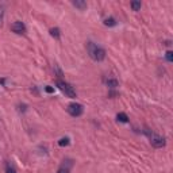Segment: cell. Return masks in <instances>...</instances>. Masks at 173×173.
<instances>
[{"instance_id":"obj_1","label":"cell","mask_w":173,"mask_h":173,"mask_svg":"<svg viewBox=\"0 0 173 173\" xmlns=\"http://www.w3.org/2000/svg\"><path fill=\"white\" fill-rule=\"evenodd\" d=\"M87 51H88L89 57L93 61L100 62V61H103L106 58V50L103 49V47H100V46L95 45L93 42H88L87 43Z\"/></svg>"},{"instance_id":"obj_2","label":"cell","mask_w":173,"mask_h":173,"mask_svg":"<svg viewBox=\"0 0 173 173\" xmlns=\"http://www.w3.org/2000/svg\"><path fill=\"white\" fill-rule=\"evenodd\" d=\"M143 132H145V134L149 137L150 143H152V146H154V148H162V146H165V143H167V141H165L164 137H161V135H157V134H153V132L150 131L149 128H145V130H143Z\"/></svg>"},{"instance_id":"obj_3","label":"cell","mask_w":173,"mask_h":173,"mask_svg":"<svg viewBox=\"0 0 173 173\" xmlns=\"http://www.w3.org/2000/svg\"><path fill=\"white\" fill-rule=\"evenodd\" d=\"M57 87L61 89L62 93H65V96H68V97H76L77 96V93H76V89L73 88L69 83H66L64 81V80H57Z\"/></svg>"},{"instance_id":"obj_4","label":"cell","mask_w":173,"mask_h":173,"mask_svg":"<svg viewBox=\"0 0 173 173\" xmlns=\"http://www.w3.org/2000/svg\"><path fill=\"white\" fill-rule=\"evenodd\" d=\"M66 111H68V114L73 118H79L83 115L84 112V107L83 104H80V103H71V104L68 106V108H66Z\"/></svg>"},{"instance_id":"obj_5","label":"cell","mask_w":173,"mask_h":173,"mask_svg":"<svg viewBox=\"0 0 173 173\" xmlns=\"http://www.w3.org/2000/svg\"><path fill=\"white\" fill-rule=\"evenodd\" d=\"M72 167H73V160H71V158H65V160L62 161L61 167L58 168L57 173H71Z\"/></svg>"},{"instance_id":"obj_6","label":"cell","mask_w":173,"mask_h":173,"mask_svg":"<svg viewBox=\"0 0 173 173\" xmlns=\"http://www.w3.org/2000/svg\"><path fill=\"white\" fill-rule=\"evenodd\" d=\"M11 30H12V32H15V34H24L26 32V26L23 22H20V20H16V22H14L12 24H11Z\"/></svg>"},{"instance_id":"obj_7","label":"cell","mask_w":173,"mask_h":173,"mask_svg":"<svg viewBox=\"0 0 173 173\" xmlns=\"http://www.w3.org/2000/svg\"><path fill=\"white\" fill-rule=\"evenodd\" d=\"M72 4L76 7V8H79V10H85L87 8V3L84 2V0H75V2H72Z\"/></svg>"},{"instance_id":"obj_8","label":"cell","mask_w":173,"mask_h":173,"mask_svg":"<svg viewBox=\"0 0 173 173\" xmlns=\"http://www.w3.org/2000/svg\"><path fill=\"white\" fill-rule=\"evenodd\" d=\"M69 145H71V138L69 137H62L58 141V146H61V148H65V146H69Z\"/></svg>"},{"instance_id":"obj_9","label":"cell","mask_w":173,"mask_h":173,"mask_svg":"<svg viewBox=\"0 0 173 173\" xmlns=\"http://www.w3.org/2000/svg\"><path fill=\"white\" fill-rule=\"evenodd\" d=\"M116 119H118V122H120V123H127L128 122V116L124 112H119V114H118Z\"/></svg>"},{"instance_id":"obj_10","label":"cell","mask_w":173,"mask_h":173,"mask_svg":"<svg viewBox=\"0 0 173 173\" xmlns=\"http://www.w3.org/2000/svg\"><path fill=\"white\" fill-rule=\"evenodd\" d=\"M50 35L53 37V38H56L58 39L61 37V30L58 27H53V28H50Z\"/></svg>"},{"instance_id":"obj_11","label":"cell","mask_w":173,"mask_h":173,"mask_svg":"<svg viewBox=\"0 0 173 173\" xmlns=\"http://www.w3.org/2000/svg\"><path fill=\"white\" fill-rule=\"evenodd\" d=\"M103 23H104V26H107V27H114V26H116V20L114 18H106Z\"/></svg>"},{"instance_id":"obj_12","label":"cell","mask_w":173,"mask_h":173,"mask_svg":"<svg viewBox=\"0 0 173 173\" xmlns=\"http://www.w3.org/2000/svg\"><path fill=\"white\" fill-rule=\"evenodd\" d=\"M107 87L111 88V89H114V88L119 87V83H118L116 79H108V80H107Z\"/></svg>"},{"instance_id":"obj_13","label":"cell","mask_w":173,"mask_h":173,"mask_svg":"<svg viewBox=\"0 0 173 173\" xmlns=\"http://www.w3.org/2000/svg\"><path fill=\"white\" fill-rule=\"evenodd\" d=\"M6 173H16V169L11 162H7L6 165Z\"/></svg>"},{"instance_id":"obj_14","label":"cell","mask_w":173,"mask_h":173,"mask_svg":"<svg viewBox=\"0 0 173 173\" xmlns=\"http://www.w3.org/2000/svg\"><path fill=\"white\" fill-rule=\"evenodd\" d=\"M142 7V3L141 2H131V8L134 11H139Z\"/></svg>"},{"instance_id":"obj_15","label":"cell","mask_w":173,"mask_h":173,"mask_svg":"<svg viewBox=\"0 0 173 173\" xmlns=\"http://www.w3.org/2000/svg\"><path fill=\"white\" fill-rule=\"evenodd\" d=\"M165 57H167V61L168 62H172L173 61V51L172 50H168L167 53H165Z\"/></svg>"},{"instance_id":"obj_16","label":"cell","mask_w":173,"mask_h":173,"mask_svg":"<svg viewBox=\"0 0 173 173\" xmlns=\"http://www.w3.org/2000/svg\"><path fill=\"white\" fill-rule=\"evenodd\" d=\"M45 91L47 92V93H54V88H53V87H50V85L45 87Z\"/></svg>"},{"instance_id":"obj_17","label":"cell","mask_w":173,"mask_h":173,"mask_svg":"<svg viewBox=\"0 0 173 173\" xmlns=\"http://www.w3.org/2000/svg\"><path fill=\"white\" fill-rule=\"evenodd\" d=\"M54 71H56V73L58 76H62V72L60 71V68H58V65H54Z\"/></svg>"}]
</instances>
